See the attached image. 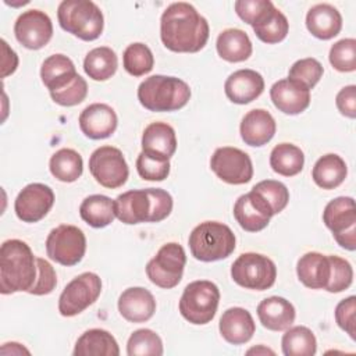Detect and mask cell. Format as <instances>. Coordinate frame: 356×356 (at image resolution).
Segmentation results:
<instances>
[{
  "instance_id": "20",
  "label": "cell",
  "mask_w": 356,
  "mask_h": 356,
  "mask_svg": "<svg viewBox=\"0 0 356 356\" xmlns=\"http://www.w3.org/2000/svg\"><path fill=\"white\" fill-rule=\"evenodd\" d=\"M264 90V79L254 70H238L232 72L225 83L224 92L227 97L236 104H248L256 100Z\"/></svg>"
},
{
  "instance_id": "11",
  "label": "cell",
  "mask_w": 356,
  "mask_h": 356,
  "mask_svg": "<svg viewBox=\"0 0 356 356\" xmlns=\"http://www.w3.org/2000/svg\"><path fill=\"white\" fill-rule=\"evenodd\" d=\"M47 256L61 266L78 264L86 252V238L81 228L61 224L53 228L46 238Z\"/></svg>"
},
{
  "instance_id": "28",
  "label": "cell",
  "mask_w": 356,
  "mask_h": 356,
  "mask_svg": "<svg viewBox=\"0 0 356 356\" xmlns=\"http://www.w3.org/2000/svg\"><path fill=\"white\" fill-rule=\"evenodd\" d=\"M120 348L115 338L106 330L92 328L76 341L74 356H118Z\"/></svg>"
},
{
  "instance_id": "8",
  "label": "cell",
  "mask_w": 356,
  "mask_h": 356,
  "mask_svg": "<svg viewBox=\"0 0 356 356\" xmlns=\"http://www.w3.org/2000/svg\"><path fill=\"white\" fill-rule=\"evenodd\" d=\"M232 280L242 288L266 291L271 288L277 278L274 261L260 253H242L231 267Z\"/></svg>"
},
{
  "instance_id": "41",
  "label": "cell",
  "mask_w": 356,
  "mask_h": 356,
  "mask_svg": "<svg viewBox=\"0 0 356 356\" xmlns=\"http://www.w3.org/2000/svg\"><path fill=\"white\" fill-rule=\"evenodd\" d=\"M330 63L339 72L356 70V40L353 38L341 39L330 49Z\"/></svg>"
},
{
  "instance_id": "44",
  "label": "cell",
  "mask_w": 356,
  "mask_h": 356,
  "mask_svg": "<svg viewBox=\"0 0 356 356\" xmlns=\"http://www.w3.org/2000/svg\"><path fill=\"white\" fill-rule=\"evenodd\" d=\"M86 95H88V83L79 74L75 75L70 82H67L60 89L50 92L53 102L64 107H71L82 103Z\"/></svg>"
},
{
  "instance_id": "1",
  "label": "cell",
  "mask_w": 356,
  "mask_h": 356,
  "mask_svg": "<svg viewBox=\"0 0 356 356\" xmlns=\"http://www.w3.org/2000/svg\"><path fill=\"white\" fill-rule=\"evenodd\" d=\"M209 22L185 1L170 4L160 18L163 44L175 53H197L209 40Z\"/></svg>"
},
{
  "instance_id": "4",
  "label": "cell",
  "mask_w": 356,
  "mask_h": 356,
  "mask_svg": "<svg viewBox=\"0 0 356 356\" xmlns=\"http://www.w3.org/2000/svg\"><path fill=\"white\" fill-rule=\"evenodd\" d=\"M191 99L189 85L167 75H152L138 86V100L149 111H175L186 106Z\"/></svg>"
},
{
  "instance_id": "37",
  "label": "cell",
  "mask_w": 356,
  "mask_h": 356,
  "mask_svg": "<svg viewBox=\"0 0 356 356\" xmlns=\"http://www.w3.org/2000/svg\"><path fill=\"white\" fill-rule=\"evenodd\" d=\"M254 35L267 44H274L284 40L289 31V22L286 17L275 8V6L268 11V14L256 25L252 26Z\"/></svg>"
},
{
  "instance_id": "16",
  "label": "cell",
  "mask_w": 356,
  "mask_h": 356,
  "mask_svg": "<svg viewBox=\"0 0 356 356\" xmlns=\"http://www.w3.org/2000/svg\"><path fill=\"white\" fill-rule=\"evenodd\" d=\"M53 204V189L44 184L33 182L18 193L14 202V211L24 222H38L47 216Z\"/></svg>"
},
{
  "instance_id": "50",
  "label": "cell",
  "mask_w": 356,
  "mask_h": 356,
  "mask_svg": "<svg viewBox=\"0 0 356 356\" xmlns=\"http://www.w3.org/2000/svg\"><path fill=\"white\" fill-rule=\"evenodd\" d=\"M1 44H3V72H1V76L6 78L7 75L13 74L15 70H17V65H18V57L15 54V51L13 49L8 47L7 42L3 39L1 40Z\"/></svg>"
},
{
  "instance_id": "6",
  "label": "cell",
  "mask_w": 356,
  "mask_h": 356,
  "mask_svg": "<svg viewBox=\"0 0 356 356\" xmlns=\"http://www.w3.org/2000/svg\"><path fill=\"white\" fill-rule=\"evenodd\" d=\"M60 26L74 36L90 42L97 39L104 26L102 10L90 0H64L57 8Z\"/></svg>"
},
{
  "instance_id": "45",
  "label": "cell",
  "mask_w": 356,
  "mask_h": 356,
  "mask_svg": "<svg viewBox=\"0 0 356 356\" xmlns=\"http://www.w3.org/2000/svg\"><path fill=\"white\" fill-rule=\"evenodd\" d=\"M136 171L146 181H164L170 174V161L140 152L136 159Z\"/></svg>"
},
{
  "instance_id": "32",
  "label": "cell",
  "mask_w": 356,
  "mask_h": 356,
  "mask_svg": "<svg viewBox=\"0 0 356 356\" xmlns=\"http://www.w3.org/2000/svg\"><path fill=\"white\" fill-rule=\"evenodd\" d=\"M81 218L93 228H104L114 218V200L104 195H90L85 197L79 206Z\"/></svg>"
},
{
  "instance_id": "21",
  "label": "cell",
  "mask_w": 356,
  "mask_h": 356,
  "mask_svg": "<svg viewBox=\"0 0 356 356\" xmlns=\"http://www.w3.org/2000/svg\"><path fill=\"white\" fill-rule=\"evenodd\" d=\"M277 124L274 117L263 108H254L246 113L241 121V136L242 140L254 147L264 146L275 135Z\"/></svg>"
},
{
  "instance_id": "48",
  "label": "cell",
  "mask_w": 356,
  "mask_h": 356,
  "mask_svg": "<svg viewBox=\"0 0 356 356\" xmlns=\"http://www.w3.org/2000/svg\"><path fill=\"white\" fill-rule=\"evenodd\" d=\"M335 321L352 339H356V298L353 295L337 305Z\"/></svg>"
},
{
  "instance_id": "30",
  "label": "cell",
  "mask_w": 356,
  "mask_h": 356,
  "mask_svg": "<svg viewBox=\"0 0 356 356\" xmlns=\"http://www.w3.org/2000/svg\"><path fill=\"white\" fill-rule=\"evenodd\" d=\"M346 174L345 160L335 153L321 156L312 170V178L321 189H335L345 181Z\"/></svg>"
},
{
  "instance_id": "47",
  "label": "cell",
  "mask_w": 356,
  "mask_h": 356,
  "mask_svg": "<svg viewBox=\"0 0 356 356\" xmlns=\"http://www.w3.org/2000/svg\"><path fill=\"white\" fill-rule=\"evenodd\" d=\"M36 264H38V277L32 288L28 291V293L36 295V296L49 295L50 292H53V289L57 285L56 271L53 266L42 257H36Z\"/></svg>"
},
{
  "instance_id": "19",
  "label": "cell",
  "mask_w": 356,
  "mask_h": 356,
  "mask_svg": "<svg viewBox=\"0 0 356 356\" xmlns=\"http://www.w3.org/2000/svg\"><path fill=\"white\" fill-rule=\"evenodd\" d=\"M270 97L280 111L289 115L300 114L310 104V90L289 78L277 81L270 89Z\"/></svg>"
},
{
  "instance_id": "35",
  "label": "cell",
  "mask_w": 356,
  "mask_h": 356,
  "mask_svg": "<svg viewBox=\"0 0 356 356\" xmlns=\"http://www.w3.org/2000/svg\"><path fill=\"white\" fill-rule=\"evenodd\" d=\"M49 168L56 179L61 182H74L82 175L83 160L74 149L63 147L50 157Z\"/></svg>"
},
{
  "instance_id": "9",
  "label": "cell",
  "mask_w": 356,
  "mask_h": 356,
  "mask_svg": "<svg viewBox=\"0 0 356 356\" xmlns=\"http://www.w3.org/2000/svg\"><path fill=\"white\" fill-rule=\"evenodd\" d=\"M323 221L341 248L350 252L356 249V209L353 197L339 196L328 202L323 211Z\"/></svg>"
},
{
  "instance_id": "14",
  "label": "cell",
  "mask_w": 356,
  "mask_h": 356,
  "mask_svg": "<svg viewBox=\"0 0 356 356\" xmlns=\"http://www.w3.org/2000/svg\"><path fill=\"white\" fill-rule=\"evenodd\" d=\"M210 168L221 181L231 185L248 184L253 177V164L249 154L232 146L216 149L210 159Z\"/></svg>"
},
{
  "instance_id": "13",
  "label": "cell",
  "mask_w": 356,
  "mask_h": 356,
  "mask_svg": "<svg viewBox=\"0 0 356 356\" xmlns=\"http://www.w3.org/2000/svg\"><path fill=\"white\" fill-rule=\"evenodd\" d=\"M89 171L96 182L108 189L122 186L129 175L122 152L114 146L97 147L89 157Z\"/></svg>"
},
{
  "instance_id": "24",
  "label": "cell",
  "mask_w": 356,
  "mask_h": 356,
  "mask_svg": "<svg viewBox=\"0 0 356 356\" xmlns=\"http://www.w3.org/2000/svg\"><path fill=\"white\" fill-rule=\"evenodd\" d=\"M293 305L281 296L263 299L257 306V317L261 325L271 331H285L295 321Z\"/></svg>"
},
{
  "instance_id": "12",
  "label": "cell",
  "mask_w": 356,
  "mask_h": 356,
  "mask_svg": "<svg viewBox=\"0 0 356 356\" xmlns=\"http://www.w3.org/2000/svg\"><path fill=\"white\" fill-rule=\"evenodd\" d=\"M102 292V280L97 274L86 271L70 281L58 298V312L64 317L82 313L93 305Z\"/></svg>"
},
{
  "instance_id": "27",
  "label": "cell",
  "mask_w": 356,
  "mask_h": 356,
  "mask_svg": "<svg viewBox=\"0 0 356 356\" xmlns=\"http://www.w3.org/2000/svg\"><path fill=\"white\" fill-rule=\"evenodd\" d=\"M331 266L328 256L318 252H309L300 256L296 264L299 281L312 289H324L330 280Z\"/></svg>"
},
{
  "instance_id": "52",
  "label": "cell",
  "mask_w": 356,
  "mask_h": 356,
  "mask_svg": "<svg viewBox=\"0 0 356 356\" xmlns=\"http://www.w3.org/2000/svg\"><path fill=\"white\" fill-rule=\"evenodd\" d=\"M252 353H256V355H267V353H268V355H274V350H271V349H268V348L260 345V346H257V348H252V349L248 350V355H252Z\"/></svg>"
},
{
  "instance_id": "39",
  "label": "cell",
  "mask_w": 356,
  "mask_h": 356,
  "mask_svg": "<svg viewBox=\"0 0 356 356\" xmlns=\"http://www.w3.org/2000/svg\"><path fill=\"white\" fill-rule=\"evenodd\" d=\"M128 356H161L163 341L149 328H140L131 334L127 342Z\"/></svg>"
},
{
  "instance_id": "7",
  "label": "cell",
  "mask_w": 356,
  "mask_h": 356,
  "mask_svg": "<svg viewBox=\"0 0 356 356\" xmlns=\"http://www.w3.org/2000/svg\"><path fill=\"white\" fill-rule=\"evenodd\" d=\"M220 289L207 280H199L188 284L179 299V313L182 317L195 324L203 325L210 323L218 307Z\"/></svg>"
},
{
  "instance_id": "31",
  "label": "cell",
  "mask_w": 356,
  "mask_h": 356,
  "mask_svg": "<svg viewBox=\"0 0 356 356\" xmlns=\"http://www.w3.org/2000/svg\"><path fill=\"white\" fill-rule=\"evenodd\" d=\"M78 75L71 58L64 54L49 56L40 68V78L49 92L57 90Z\"/></svg>"
},
{
  "instance_id": "38",
  "label": "cell",
  "mask_w": 356,
  "mask_h": 356,
  "mask_svg": "<svg viewBox=\"0 0 356 356\" xmlns=\"http://www.w3.org/2000/svg\"><path fill=\"white\" fill-rule=\"evenodd\" d=\"M122 65L129 75L142 76L153 70L154 57L152 50L145 43H131L124 50Z\"/></svg>"
},
{
  "instance_id": "34",
  "label": "cell",
  "mask_w": 356,
  "mask_h": 356,
  "mask_svg": "<svg viewBox=\"0 0 356 356\" xmlns=\"http://www.w3.org/2000/svg\"><path fill=\"white\" fill-rule=\"evenodd\" d=\"M270 165L280 175L293 177L303 170L305 154L292 143H280L270 153Z\"/></svg>"
},
{
  "instance_id": "18",
  "label": "cell",
  "mask_w": 356,
  "mask_h": 356,
  "mask_svg": "<svg viewBox=\"0 0 356 356\" xmlns=\"http://www.w3.org/2000/svg\"><path fill=\"white\" fill-rule=\"evenodd\" d=\"M78 122L85 136L97 140L106 139L114 134L118 118L108 104L93 103L82 110Z\"/></svg>"
},
{
  "instance_id": "23",
  "label": "cell",
  "mask_w": 356,
  "mask_h": 356,
  "mask_svg": "<svg viewBox=\"0 0 356 356\" xmlns=\"http://www.w3.org/2000/svg\"><path fill=\"white\" fill-rule=\"evenodd\" d=\"M220 334L231 345H242L252 339L256 324L252 314L243 307H229L220 318Z\"/></svg>"
},
{
  "instance_id": "33",
  "label": "cell",
  "mask_w": 356,
  "mask_h": 356,
  "mask_svg": "<svg viewBox=\"0 0 356 356\" xmlns=\"http://www.w3.org/2000/svg\"><path fill=\"white\" fill-rule=\"evenodd\" d=\"M117 67V54L107 46L92 49L83 60V70L93 81H107L115 74Z\"/></svg>"
},
{
  "instance_id": "42",
  "label": "cell",
  "mask_w": 356,
  "mask_h": 356,
  "mask_svg": "<svg viewBox=\"0 0 356 356\" xmlns=\"http://www.w3.org/2000/svg\"><path fill=\"white\" fill-rule=\"evenodd\" d=\"M252 189L256 191L257 193H260L267 200L274 216L281 213L289 202V191L280 181L264 179V181H260L259 184H256Z\"/></svg>"
},
{
  "instance_id": "43",
  "label": "cell",
  "mask_w": 356,
  "mask_h": 356,
  "mask_svg": "<svg viewBox=\"0 0 356 356\" xmlns=\"http://www.w3.org/2000/svg\"><path fill=\"white\" fill-rule=\"evenodd\" d=\"M328 259H330L331 273H330V280L324 289L331 293H338L348 289L353 281V270L350 263L334 254H330Z\"/></svg>"
},
{
  "instance_id": "17",
  "label": "cell",
  "mask_w": 356,
  "mask_h": 356,
  "mask_svg": "<svg viewBox=\"0 0 356 356\" xmlns=\"http://www.w3.org/2000/svg\"><path fill=\"white\" fill-rule=\"evenodd\" d=\"M273 216L274 213L267 200L253 189L239 196L234 204V217L241 228L248 232L264 229Z\"/></svg>"
},
{
  "instance_id": "22",
  "label": "cell",
  "mask_w": 356,
  "mask_h": 356,
  "mask_svg": "<svg viewBox=\"0 0 356 356\" xmlns=\"http://www.w3.org/2000/svg\"><path fill=\"white\" fill-rule=\"evenodd\" d=\"M120 314L131 323H145L156 312L154 296L142 286L125 289L118 298Z\"/></svg>"
},
{
  "instance_id": "26",
  "label": "cell",
  "mask_w": 356,
  "mask_h": 356,
  "mask_svg": "<svg viewBox=\"0 0 356 356\" xmlns=\"http://www.w3.org/2000/svg\"><path fill=\"white\" fill-rule=\"evenodd\" d=\"M177 150V136L171 125L165 122L149 124L142 135V152L170 160Z\"/></svg>"
},
{
  "instance_id": "40",
  "label": "cell",
  "mask_w": 356,
  "mask_h": 356,
  "mask_svg": "<svg viewBox=\"0 0 356 356\" xmlns=\"http://www.w3.org/2000/svg\"><path fill=\"white\" fill-rule=\"evenodd\" d=\"M324 68L321 63L313 57L300 58L292 64L288 72V78L302 83L309 90L313 89L321 79Z\"/></svg>"
},
{
  "instance_id": "10",
  "label": "cell",
  "mask_w": 356,
  "mask_h": 356,
  "mask_svg": "<svg viewBox=\"0 0 356 356\" xmlns=\"http://www.w3.org/2000/svg\"><path fill=\"white\" fill-rule=\"evenodd\" d=\"M186 264V254L179 243L163 245L146 264L147 278L157 286L171 289L179 284Z\"/></svg>"
},
{
  "instance_id": "3",
  "label": "cell",
  "mask_w": 356,
  "mask_h": 356,
  "mask_svg": "<svg viewBox=\"0 0 356 356\" xmlns=\"http://www.w3.org/2000/svg\"><path fill=\"white\" fill-rule=\"evenodd\" d=\"M38 277L36 257L28 243L8 239L0 248V292H28Z\"/></svg>"
},
{
  "instance_id": "15",
  "label": "cell",
  "mask_w": 356,
  "mask_h": 356,
  "mask_svg": "<svg viewBox=\"0 0 356 356\" xmlns=\"http://www.w3.org/2000/svg\"><path fill=\"white\" fill-rule=\"evenodd\" d=\"M14 33L24 47L39 50L50 42L53 36V24L44 11L28 10L17 18Z\"/></svg>"
},
{
  "instance_id": "51",
  "label": "cell",
  "mask_w": 356,
  "mask_h": 356,
  "mask_svg": "<svg viewBox=\"0 0 356 356\" xmlns=\"http://www.w3.org/2000/svg\"><path fill=\"white\" fill-rule=\"evenodd\" d=\"M0 352H1V355H22V353L29 355V350L25 349L21 343H17V342H6V343H3Z\"/></svg>"
},
{
  "instance_id": "5",
  "label": "cell",
  "mask_w": 356,
  "mask_h": 356,
  "mask_svg": "<svg viewBox=\"0 0 356 356\" xmlns=\"http://www.w3.org/2000/svg\"><path fill=\"white\" fill-rule=\"evenodd\" d=\"M192 256L200 261L227 259L235 250L232 229L218 221H204L196 225L188 239Z\"/></svg>"
},
{
  "instance_id": "25",
  "label": "cell",
  "mask_w": 356,
  "mask_h": 356,
  "mask_svg": "<svg viewBox=\"0 0 356 356\" xmlns=\"http://www.w3.org/2000/svg\"><path fill=\"white\" fill-rule=\"evenodd\" d=\"M306 28L314 38L328 40L341 32L342 17L334 6L320 3L307 11Z\"/></svg>"
},
{
  "instance_id": "29",
  "label": "cell",
  "mask_w": 356,
  "mask_h": 356,
  "mask_svg": "<svg viewBox=\"0 0 356 356\" xmlns=\"http://www.w3.org/2000/svg\"><path fill=\"white\" fill-rule=\"evenodd\" d=\"M218 56L229 63H241L250 57L252 42L246 32L238 28L224 29L216 42Z\"/></svg>"
},
{
  "instance_id": "2",
  "label": "cell",
  "mask_w": 356,
  "mask_h": 356,
  "mask_svg": "<svg viewBox=\"0 0 356 356\" xmlns=\"http://www.w3.org/2000/svg\"><path fill=\"white\" fill-rule=\"evenodd\" d=\"M171 210L172 197L160 188L127 191L114 200L115 217L128 225L163 221L170 216Z\"/></svg>"
},
{
  "instance_id": "49",
  "label": "cell",
  "mask_w": 356,
  "mask_h": 356,
  "mask_svg": "<svg viewBox=\"0 0 356 356\" xmlns=\"http://www.w3.org/2000/svg\"><path fill=\"white\" fill-rule=\"evenodd\" d=\"M335 104L342 115L348 118H355L356 117V86L348 85L342 88L335 97Z\"/></svg>"
},
{
  "instance_id": "36",
  "label": "cell",
  "mask_w": 356,
  "mask_h": 356,
  "mask_svg": "<svg viewBox=\"0 0 356 356\" xmlns=\"http://www.w3.org/2000/svg\"><path fill=\"white\" fill-rule=\"evenodd\" d=\"M281 346L285 356H313L317 350V341L310 328L295 325L285 330Z\"/></svg>"
},
{
  "instance_id": "46",
  "label": "cell",
  "mask_w": 356,
  "mask_h": 356,
  "mask_svg": "<svg viewBox=\"0 0 356 356\" xmlns=\"http://www.w3.org/2000/svg\"><path fill=\"white\" fill-rule=\"evenodd\" d=\"M234 7L238 17L253 26L268 14L274 4L270 0H238Z\"/></svg>"
}]
</instances>
